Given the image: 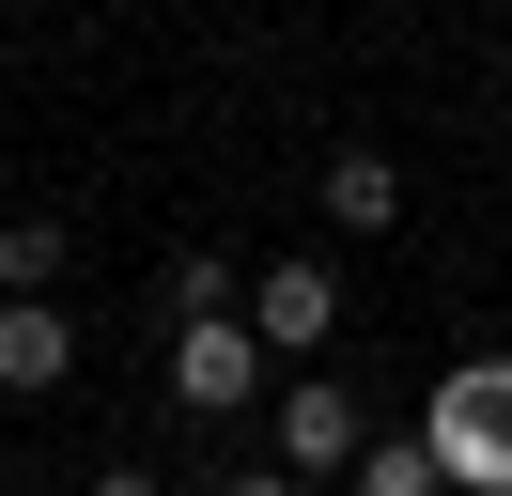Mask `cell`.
Here are the masks:
<instances>
[{"instance_id":"52a82bcc","label":"cell","mask_w":512,"mask_h":496,"mask_svg":"<svg viewBox=\"0 0 512 496\" xmlns=\"http://www.w3.org/2000/svg\"><path fill=\"white\" fill-rule=\"evenodd\" d=\"M342 496H450V465H435V434H373L342 465Z\"/></svg>"},{"instance_id":"9c48e42d","label":"cell","mask_w":512,"mask_h":496,"mask_svg":"<svg viewBox=\"0 0 512 496\" xmlns=\"http://www.w3.org/2000/svg\"><path fill=\"white\" fill-rule=\"evenodd\" d=\"M187 310H249V264H218V248H187V264L156 279V326H187Z\"/></svg>"},{"instance_id":"8992f818","label":"cell","mask_w":512,"mask_h":496,"mask_svg":"<svg viewBox=\"0 0 512 496\" xmlns=\"http://www.w3.org/2000/svg\"><path fill=\"white\" fill-rule=\"evenodd\" d=\"M326 233H388V217H404V171H388V155L373 140H326Z\"/></svg>"},{"instance_id":"30bf717a","label":"cell","mask_w":512,"mask_h":496,"mask_svg":"<svg viewBox=\"0 0 512 496\" xmlns=\"http://www.w3.org/2000/svg\"><path fill=\"white\" fill-rule=\"evenodd\" d=\"M202 496H326V481H295V465L264 450V465H233V481H202Z\"/></svg>"},{"instance_id":"6da1fadb","label":"cell","mask_w":512,"mask_h":496,"mask_svg":"<svg viewBox=\"0 0 512 496\" xmlns=\"http://www.w3.org/2000/svg\"><path fill=\"white\" fill-rule=\"evenodd\" d=\"M156 388H171V419H249L280 388V341L249 310H187V326H156Z\"/></svg>"},{"instance_id":"ba28073f","label":"cell","mask_w":512,"mask_h":496,"mask_svg":"<svg viewBox=\"0 0 512 496\" xmlns=\"http://www.w3.org/2000/svg\"><path fill=\"white\" fill-rule=\"evenodd\" d=\"M63 217H0V295H63Z\"/></svg>"},{"instance_id":"3957f363","label":"cell","mask_w":512,"mask_h":496,"mask_svg":"<svg viewBox=\"0 0 512 496\" xmlns=\"http://www.w3.org/2000/svg\"><path fill=\"white\" fill-rule=\"evenodd\" d=\"M373 434H388V419H373V403H357L326 357H280V388H264V450H280L295 481H342Z\"/></svg>"},{"instance_id":"8fae6325","label":"cell","mask_w":512,"mask_h":496,"mask_svg":"<svg viewBox=\"0 0 512 496\" xmlns=\"http://www.w3.org/2000/svg\"><path fill=\"white\" fill-rule=\"evenodd\" d=\"M78 496H171V481H156V465H94Z\"/></svg>"},{"instance_id":"277c9868","label":"cell","mask_w":512,"mask_h":496,"mask_svg":"<svg viewBox=\"0 0 512 496\" xmlns=\"http://www.w3.org/2000/svg\"><path fill=\"white\" fill-rule=\"evenodd\" d=\"M63 388H78L63 295H0V403H63Z\"/></svg>"},{"instance_id":"5b68a950","label":"cell","mask_w":512,"mask_h":496,"mask_svg":"<svg viewBox=\"0 0 512 496\" xmlns=\"http://www.w3.org/2000/svg\"><path fill=\"white\" fill-rule=\"evenodd\" d=\"M249 326L280 357H326L342 341V264H249Z\"/></svg>"},{"instance_id":"7a4b0ae2","label":"cell","mask_w":512,"mask_h":496,"mask_svg":"<svg viewBox=\"0 0 512 496\" xmlns=\"http://www.w3.org/2000/svg\"><path fill=\"white\" fill-rule=\"evenodd\" d=\"M419 434H435L450 496H512V357H450L419 388Z\"/></svg>"}]
</instances>
